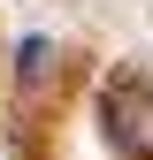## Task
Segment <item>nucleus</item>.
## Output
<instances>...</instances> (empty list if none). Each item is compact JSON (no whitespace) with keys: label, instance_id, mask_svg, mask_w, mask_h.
I'll return each instance as SVG.
<instances>
[{"label":"nucleus","instance_id":"nucleus-1","mask_svg":"<svg viewBox=\"0 0 153 160\" xmlns=\"http://www.w3.org/2000/svg\"><path fill=\"white\" fill-rule=\"evenodd\" d=\"M100 114H107V137L123 160H153V84H115L100 99Z\"/></svg>","mask_w":153,"mask_h":160},{"label":"nucleus","instance_id":"nucleus-2","mask_svg":"<svg viewBox=\"0 0 153 160\" xmlns=\"http://www.w3.org/2000/svg\"><path fill=\"white\" fill-rule=\"evenodd\" d=\"M46 61H54V38H23V53H15V76H23V84H46Z\"/></svg>","mask_w":153,"mask_h":160}]
</instances>
